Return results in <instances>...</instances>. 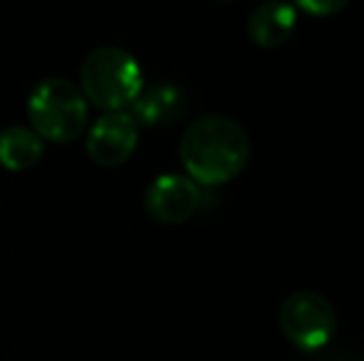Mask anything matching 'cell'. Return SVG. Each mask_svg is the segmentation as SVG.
Listing matches in <instances>:
<instances>
[{"label":"cell","instance_id":"1","mask_svg":"<svg viewBox=\"0 0 364 361\" xmlns=\"http://www.w3.org/2000/svg\"><path fill=\"white\" fill-rule=\"evenodd\" d=\"M178 156L186 176L201 188L223 186L245 169L250 159V139L235 119L208 114L186 126Z\"/></svg>","mask_w":364,"mask_h":361},{"label":"cell","instance_id":"2","mask_svg":"<svg viewBox=\"0 0 364 361\" xmlns=\"http://www.w3.org/2000/svg\"><path fill=\"white\" fill-rule=\"evenodd\" d=\"M144 89V72L132 52L117 45L92 50L80 67V91L105 111H127Z\"/></svg>","mask_w":364,"mask_h":361},{"label":"cell","instance_id":"3","mask_svg":"<svg viewBox=\"0 0 364 361\" xmlns=\"http://www.w3.org/2000/svg\"><path fill=\"white\" fill-rule=\"evenodd\" d=\"M28 119L40 139L70 144L87 126V99L70 79L48 77L30 91Z\"/></svg>","mask_w":364,"mask_h":361},{"label":"cell","instance_id":"4","mask_svg":"<svg viewBox=\"0 0 364 361\" xmlns=\"http://www.w3.org/2000/svg\"><path fill=\"white\" fill-rule=\"evenodd\" d=\"M280 329L300 352H317L335 337V307L320 292L297 289L285 297L280 307Z\"/></svg>","mask_w":364,"mask_h":361},{"label":"cell","instance_id":"5","mask_svg":"<svg viewBox=\"0 0 364 361\" xmlns=\"http://www.w3.org/2000/svg\"><path fill=\"white\" fill-rule=\"evenodd\" d=\"M203 198H206L203 188L186 174H161L149 183L144 208L154 221L178 226L201 211Z\"/></svg>","mask_w":364,"mask_h":361},{"label":"cell","instance_id":"6","mask_svg":"<svg viewBox=\"0 0 364 361\" xmlns=\"http://www.w3.org/2000/svg\"><path fill=\"white\" fill-rule=\"evenodd\" d=\"M139 126L127 111H107L87 131V154L100 166H119L134 154Z\"/></svg>","mask_w":364,"mask_h":361},{"label":"cell","instance_id":"7","mask_svg":"<svg viewBox=\"0 0 364 361\" xmlns=\"http://www.w3.org/2000/svg\"><path fill=\"white\" fill-rule=\"evenodd\" d=\"M127 114L136 121V126L168 124L183 114V91L171 82H159L154 87L139 91Z\"/></svg>","mask_w":364,"mask_h":361},{"label":"cell","instance_id":"8","mask_svg":"<svg viewBox=\"0 0 364 361\" xmlns=\"http://www.w3.org/2000/svg\"><path fill=\"white\" fill-rule=\"evenodd\" d=\"M297 25V10L285 3H263L248 18V38L258 48H280L292 38Z\"/></svg>","mask_w":364,"mask_h":361},{"label":"cell","instance_id":"9","mask_svg":"<svg viewBox=\"0 0 364 361\" xmlns=\"http://www.w3.org/2000/svg\"><path fill=\"white\" fill-rule=\"evenodd\" d=\"M45 144L30 126H8L0 131V164L10 171H25L43 159Z\"/></svg>","mask_w":364,"mask_h":361},{"label":"cell","instance_id":"10","mask_svg":"<svg viewBox=\"0 0 364 361\" xmlns=\"http://www.w3.org/2000/svg\"><path fill=\"white\" fill-rule=\"evenodd\" d=\"M302 8L310 10V13H315V15H320V13H330L332 15V13H337V10L345 8V5H342V3H337V5H312V3H305Z\"/></svg>","mask_w":364,"mask_h":361}]
</instances>
